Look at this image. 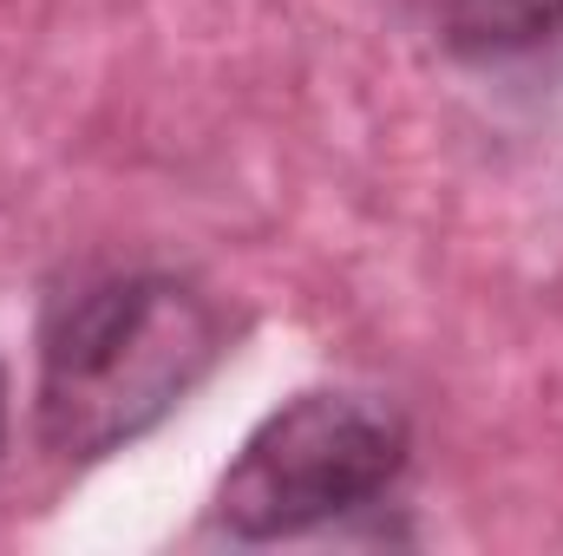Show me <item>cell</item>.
<instances>
[{
    "instance_id": "obj_1",
    "label": "cell",
    "mask_w": 563,
    "mask_h": 556,
    "mask_svg": "<svg viewBox=\"0 0 563 556\" xmlns=\"http://www.w3.org/2000/svg\"><path fill=\"white\" fill-rule=\"evenodd\" d=\"M223 354V314L177 276H112L66 294L40 341V438L106 458L151 432Z\"/></svg>"
},
{
    "instance_id": "obj_2",
    "label": "cell",
    "mask_w": 563,
    "mask_h": 556,
    "mask_svg": "<svg viewBox=\"0 0 563 556\" xmlns=\"http://www.w3.org/2000/svg\"><path fill=\"white\" fill-rule=\"evenodd\" d=\"M407 465V425L394 407L361 393H301L269 413L217 485V518L263 544L334 524L374 498Z\"/></svg>"
},
{
    "instance_id": "obj_3",
    "label": "cell",
    "mask_w": 563,
    "mask_h": 556,
    "mask_svg": "<svg viewBox=\"0 0 563 556\" xmlns=\"http://www.w3.org/2000/svg\"><path fill=\"white\" fill-rule=\"evenodd\" d=\"M563 33V0H445V46L465 59H511Z\"/></svg>"
},
{
    "instance_id": "obj_4",
    "label": "cell",
    "mask_w": 563,
    "mask_h": 556,
    "mask_svg": "<svg viewBox=\"0 0 563 556\" xmlns=\"http://www.w3.org/2000/svg\"><path fill=\"white\" fill-rule=\"evenodd\" d=\"M0 425H7V380H0Z\"/></svg>"
}]
</instances>
